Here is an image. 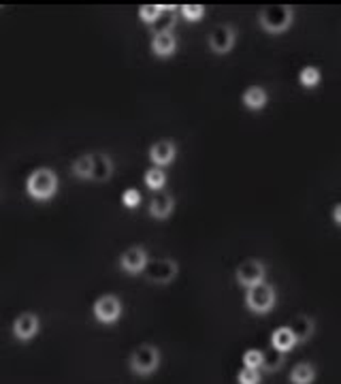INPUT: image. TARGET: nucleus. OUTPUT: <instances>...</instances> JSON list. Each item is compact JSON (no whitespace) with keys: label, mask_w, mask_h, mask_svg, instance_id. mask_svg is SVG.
<instances>
[{"label":"nucleus","mask_w":341,"mask_h":384,"mask_svg":"<svg viewBox=\"0 0 341 384\" xmlns=\"http://www.w3.org/2000/svg\"><path fill=\"white\" fill-rule=\"evenodd\" d=\"M173 209H175V199L169 192H160L158 197L152 199L150 216L156 218V220H167V218H171Z\"/></svg>","instance_id":"12"},{"label":"nucleus","mask_w":341,"mask_h":384,"mask_svg":"<svg viewBox=\"0 0 341 384\" xmlns=\"http://www.w3.org/2000/svg\"><path fill=\"white\" fill-rule=\"evenodd\" d=\"M122 301L118 295H100L96 301H94V318L96 322L100 325H113V322H118L120 316H122Z\"/></svg>","instance_id":"6"},{"label":"nucleus","mask_w":341,"mask_h":384,"mask_svg":"<svg viewBox=\"0 0 341 384\" xmlns=\"http://www.w3.org/2000/svg\"><path fill=\"white\" fill-rule=\"evenodd\" d=\"M288 327H290L297 344H305V342L313 335V331H316V322H313V318H309V316H297V318L292 320V325H288Z\"/></svg>","instance_id":"14"},{"label":"nucleus","mask_w":341,"mask_h":384,"mask_svg":"<svg viewBox=\"0 0 341 384\" xmlns=\"http://www.w3.org/2000/svg\"><path fill=\"white\" fill-rule=\"evenodd\" d=\"M175 156H177V148H175V144H173L171 139H160V141H156V144L150 148V161H152L154 167H158V169L173 165Z\"/></svg>","instance_id":"11"},{"label":"nucleus","mask_w":341,"mask_h":384,"mask_svg":"<svg viewBox=\"0 0 341 384\" xmlns=\"http://www.w3.org/2000/svg\"><path fill=\"white\" fill-rule=\"evenodd\" d=\"M41 322L35 312H24L13 320V337L18 342H30L39 335Z\"/></svg>","instance_id":"10"},{"label":"nucleus","mask_w":341,"mask_h":384,"mask_svg":"<svg viewBox=\"0 0 341 384\" xmlns=\"http://www.w3.org/2000/svg\"><path fill=\"white\" fill-rule=\"evenodd\" d=\"M244 365L246 367H250V369H261V365H263V350H248L246 354H244Z\"/></svg>","instance_id":"28"},{"label":"nucleus","mask_w":341,"mask_h":384,"mask_svg":"<svg viewBox=\"0 0 341 384\" xmlns=\"http://www.w3.org/2000/svg\"><path fill=\"white\" fill-rule=\"evenodd\" d=\"M143 182H145V186H148L150 190H162V188L167 186V173H164V169L152 167V169L145 171Z\"/></svg>","instance_id":"21"},{"label":"nucleus","mask_w":341,"mask_h":384,"mask_svg":"<svg viewBox=\"0 0 341 384\" xmlns=\"http://www.w3.org/2000/svg\"><path fill=\"white\" fill-rule=\"evenodd\" d=\"M241 100H244V105H246L248 109H252V111H261V109L267 105L269 94H267V90H265V88H261V86H250V88L244 92Z\"/></svg>","instance_id":"16"},{"label":"nucleus","mask_w":341,"mask_h":384,"mask_svg":"<svg viewBox=\"0 0 341 384\" xmlns=\"http://www.w3.org/2000/svg\"><path fill=\"white\" fill-rule=\"evenodd\" d=\"M271 346L273 350H280V352H290L294 346H297V339L290 331V327H277L271 335Z\"/></svg>","instance_id":"17"},{"label":"nucleus","mask_w":341,"mask_h":384,"mask_svg":"<svg viewBox=\"0 0 341 384\" xmlns=\"http://www.w3.org/2000/svg\"><path fill=\"white\" fill-rule=\"evenodd\" d=\"M237 382L239 384H261L263 378H261V371L258 369H250V367H244L237 376Z\"/></svg>","instance_id":"26"},{"label":"nucleus","mask_w":341,"mask_h":384,"mask_svg":"<svg viewBox=\"0 0 341 384\" xmlns=\"http://www.w3.org/2000/svg\"><path fill=\"white\" fill-rule=\"evenodd\" d=\"M150 263V256H148V250L141 248V245H135V248H128L122 256H120V269L131 274V276H137L145 269V265Z\"/></svg>","instance_id":"9"},{"label":"nucleus","mask_w":341,"mask_h":384,"mask_svg":"<svg viewBox=\"0 0 341 384\" xmlns=\"http://www.w3.org/2000/svg\"><path fill=\"white\" fill-rule=\"evenodd\" d=\"M333 220H335V224H341V205L333 207Z\"/></svg>","instance_id":"29"},{"label":"nucleus","mask_w":341,"mask_h":384,"mask_svg":"<svg viewBox=\"0 0 341 384\" xmlns=\"http://www.w3.org/2000/svg\"><path fill=\"white\" fill-rule=\"evenodd\" d=\"M284 361H286V354L284 352H280V350H267V352H263V369H267V371H277L282 365H284Z\"/></svg>","instance_id":"22"},{"label":"nucleus","mask_w":341,"mask_h":384,"mask_svg":"<svg viewBox=\"0 0 341 384\" xmlns=\"http://www.w3.org/2000/svg\"><path fill=\"white\" fill-rule=\"evenodd\" d=\"M235 278H237V284L248 291V289L265 282V278H267V267H265V263L258 261V259H248V261H244V263L237 267Z\"/></svg>","instance_id":"7"},{"label":"nucleus","mask_w":341,"mask_h":384,"mask_svg":"<svg viewBox=\"0 0 341 384\" xmlns=\"http://www.w3.org/2000/svg\"><path fill=\"white\" fill-rule=\"evenodd\" d=\"M275 303H277L275 289L267 282L256 284V286L248 289V293H246V308L252 314H267L275 308Z\"/></svg>","instance_id":"4"},{"label":"nucleus","mask_w":341,"mask_h":384,"mask_svg":"<svg viewBox=\"0 0 341 384\" xmlns=\"http://www.w3.org/2000/svg\"><path fill=\"white\" fill-rule=\"evenodd\" d=\"M94 167H92V180L94 182H109L113 175V161L107 154H92Z\"/></svg>","instance_id":"15"},{"label":"nucleus","mask_w":341,"mask_h":384,"mask_svg":"<svg viewBox=\"0 0 341 384\" xmlns=\"http://www.w3.org/2000/svg\"><path fill=\"white\" fill-rule=\"evenodd\" d=\"M177 50V39L173 33H164V35H154L152 39V52L160 58H169L173 56Z\"/></svg>","instance_id":"13"},{"label":"nucleus","mask_w":341,"mask_h":384,"mask_svg":"<svg viewBox=\"0 0 341 384\" xmlns=\"http://www.w3.org/2000/svg\"><path fill=\"white\" fill-rule=\"evenodd\" d=\"M316 367L311 363H297L290 371V384H313Z\"/></svg>","instance_id":"18"},{"label":"nucleus","mask_w":341,"mask_h":384,"mask_svg":"<svg viewBox=\"0 0 341 384\" xmlns=\"http://www.w3.org/2000/svg\"><path fill=\"white\" fill-rule=\"evenodd\" d=\"M131 371L135 376H152L160 367V350L154 344H141L133 354H131Z\"/></svg>","instance_id":"3"},{"label":"nucleus","mask_w":341,"mask_h":384,"mask_svg":"<svg viewBox=\"0 0 341 384\" xmlns=\"http://www.w3.org/2000/svg\"><path fill=\"white\" fill-rule=\"evenodd\" d=\"M209 50L213 52V54H229L233 47H235V43H237V33H235V28L233 26H229V24H224V26H217V28H213L211 30V35H209Z\"/></svg>","instance_id":"8"},{"label":"nucleus","mask_w":341,"mask_h":384,"mask_svg":"<svg viewBox=\"0 0 341 384\" xmlns=\"http://www.w3.org/2000/svg\"><path fill=\"white\" fill-rule=\"evenodd\" d=\"M122 203H124V207H128V209L139 207V205H141V192H139L137 188H126L124 194H122Z\"/></svg>","instance_id":"27"},{"label":"nucleus","mask_w":341,"mask_h":384,"mask_svg":"<svg viewBox=\"0 0 341 384\" xmlns=\"http://www.w3.org/2000/svg\"><path fill=\"white\" fill-rule=\"evenodd\" d=\"M92 167H94L92 154H83V156L75 158V163H73V175L79 178V180H92Z\"/></svg>","instance_id":"20"},{"label":"nucleus","mask_w":341,"mask_h":384,"mask_svg":"<svg viewBox=\"0 0 341 384\" xmlns=\"http://www.w3.org/2000/svg\"><path fill=\"white\" fill-rule=\"evenodd\" d=\"M179 11H181L184 20H188V22H201L205 18L203 5H184V7H179Z\"/></svg>","instance_id":"25"},{"label":"nucleus","mask_w":341,"mask_h":384,"mask_svg":"<svg viewBox=\"0 0 341 384\" xmlns=\"http://www.w3.org/2000/svg\"><path fill=\"white\" fill-rule=\"evenodd\" d=\"M26 192L32 201H49L56 197L58 192V175L56 171L47 169V167H41V169H35L28 180H26Z\"/></svg>","instance_id":"1"},{"label":"nucleus","mask_w":341,"mask_h":384,"mask_svg":"<svg viewBox=\"0 0 341 384\" xmlns=\"http://www.w3.org/2000/svg\"><path fill=\"white\" fill-rule=\"evenodd\" d=\"M320 79H322V73L316 66H303L299 73V81L303 88H316L320 83Z\"/></svg>","instance_id":"23"},{"label":"nucleus","mask_w":341,"mask_h":384,"mask_svg":"<svg viewBox=\"0 0 341 384\" xmlns=\"http://www.w3.org/2000/svg\"><path fill=\"white\" fill-rule=\"evenodd\" d=\"M294 11L288 5H277V7H265L258 16V24L265 33L269 35H282L292 26Z\"/></svg>","instance_id":"2"},{"label":"nucleus","mask_w":341,"mask_h":384,"mask_svg":"<svg viewBox=\"0 0 341 384\" xmlns=\"http://www.w3.org/2000/svg\"><path fill=\"white\" fill-rule=\"evenodd\" d=\"M175 7H162V13L158 16V20L152 24L154 35H164V33H173L175 26Z\"/></svg>","instance_id":"19"},{"label":"nucleus","mask_w":341,"mask_h":384,"mask_svg":"<svg viewBox=\"0 0 341 384\" xmlns=\"http://www.w3.org/2000/svg\"><path fill=\"white\" fill-rule=\"evenodd\" d=\"M141 274L152 284H171L179 274V265L173 259H158V261H150Z\"/></svg>","instance_id":"5"},{"label":"nucleus","mask_w":341,"mask_h":384,"mask_svg":"<svg viewBox=\"0 0 341 384\" xmlns=\"http://www.w3.org/2000/svg\"><path fill=\"white\" fill-rule=\"evenodd\" d=\"M160 13H162V5H141V7H139V18H141V22H145V24H150V26L158 20Z\"/></svg>","instance_id":"24"}]
</instances>
